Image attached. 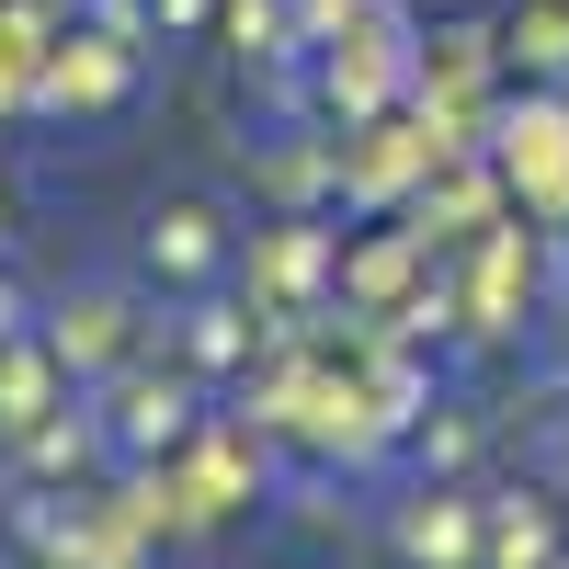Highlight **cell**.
Returning <instances> with one entry per match:
<instances>
[{"label":"cell","instance_id":"3","mask_svg":"<svg viewBox=\"0 0 569 569\" xmlns=\"http://www.w3.org/2000/svg\"><path fill=\"white\" fill-rule=\"evenodd\" d=\"M149 262H160V273H206V262H217V228H206L194 206L160 217V228H149Z\"/></svg>","mask_w":569,"mask_h":569},{"label":"cell","instance_id":"4","mask_svg":"<svg viewBox=\"0 0 569 569\" xmlns=\"http://www.w3.org/2000/svg\"><path fill=\"white\" fill-rule=\"evenodd\" d=\"M46 399V353H0V421H34Z\"/></svg>","mask_w":569,"mask_h":569},{"label":"cell","instance_id":"6","mask_svg":"<svg viewBox=\"0 0 569 569\" xmlns=\"http://www.w3.org/2000/svg\"><path fill=\"white\" fill-rule=\"evenodd\" d=\"M194 353H206V365H228V353H240V319L206 308V319H194Z\"/></svg>","mask_w":569,"mask_h":569},{"label":"cell","instance_id":"2","mask_svg":"<svg viewBox=\"0 0 569 569\" xmlns=\"http://www.w3.org/2000/svg\"><path fill=\"white\" fill-rule=\"evenodd\" d=\"M114 353H126V308H114V297L58 308V365H114Z\"/></svg>","mask_w":569,"mask_h":569},{"label":"cell","instance_id":"5","mask_svg":"<svg viewBox=\"0 0 569 569\" xmlns=\"http://www.w3.org/2000/svg\"><path fill=\"white\" fill-rule=\"evenodd\" d=\"M410 547H421V558H456L467 525H456V512H410Z\"/></svg>","mask_w":569,"mask_h":569},{"label":"cell","instance_id":"1","mask_svg":"<svg viewBox=\"0 0 569 569\" xmlns=\"http://www.w3.org/2000/svg\"><path fill=\"white\" fill-rule=\"evenodd\" d=\"M114 445H182V388L126 376V388H114Z\"/></svg>","mask_w":569,"mask_h":569}]
</instances>
